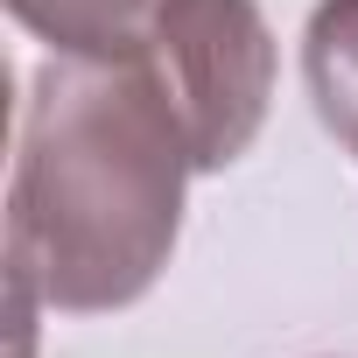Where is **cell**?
Listing matches in <instances>:
<instances>
[{
    "label": "cell",
    "mask_w": 358,
    "mask_h": 358,
    "mask_svg": "<svg viewBox=\"0 0 358 358\" xmlns=\"http://www.w3.org/2000/svg\"><path fill=\"white\" fill-rule=\"evenodd\" d=\"M190 141L141 57H50L22 106L8 183L15 316L141 302L183 232Z\"/></svg>",
    "instance_id": "1"
},
{
    "label": "cell",
    "mask_w": 358,
    "mask_h": 358,
    "mask_svg": "<svg viewBox=\"0 0 358 358\" xmlns=\"http://www.w3.org/2000/svg\"><path fill=\"white\" fill-rule=\"evenodd\" d=\"M134 57L155 71L169 113L183 120L197 176L232 169L260 141L274 99V36L260 0H162Z\"/></svg>",
    "instance_id": "2"
},
{
    "label": "cell",
    "mask_w": 358,
    "mask_h": 358,
    "mask_svg": "<svg viewBox=\"0 0 358 358\" xmlns=\"http://www.w3.org/2000/svg\"><path fill=\"white\" fill-rule=\"evenodd\" d=\"M8 15L50 43V57H134L162 0H8Z\"/></svg>",
    "instance_id": "3"
},
{
    "label": "cell",
    "mask_w": 358,
    "mask_h": 358,
    "mask_svg": "<svg viewBox=\"0 0 358 358\" xmlns=\"http://www.w3.org/2000/svg\"><path fill=\"white\" fill-rule=\"evenodd\" d=\"M302 78H309L316 120L358 162V0H316L302 29Z\"/></svg>",
    "instance_id": "4"
}]
</instances>
